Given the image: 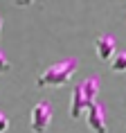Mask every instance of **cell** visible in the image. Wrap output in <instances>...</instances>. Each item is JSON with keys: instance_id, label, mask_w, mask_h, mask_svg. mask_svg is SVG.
Returning a JSON list of instances; mask_svg holds the SVG:
<instances>
[{"instance_id": "9", "label": "cell", "mask_w": 126, "mask_h": 133, "mask_svg": "<svg viewBox=\"0 0 126 133\" xmlns=\"http://www.w3.org/2000/svg\"><path fill=\"white\" fill-rule=\"evenodd\" d=\"M0 34H2V14H0Z\"/></svg>"}, {"instance_id": "7", "label": "cell", "mask_w": 126, "mask_h": 133, "mask_svg": "<svg viewBox=\"0 0 126 133\" xmlns=\"http://www.w3.org/2000/svg\"><path fill=\"white\" fill-rule=\"evenodd\" d=\"M7 129H9V117H7L2 111H0V133H5Z\"/></svg>"}, {"instance_id": "5", "label": "cell", "mask_w": 126, "mask_h": 133, "mask_svg": "<svg viewBox=\"0 0 126 133\" xmlns=\"http://www.w3.org/2000/svg\"><path fill=\"white\" fill-rule=\"evenodd\" d=\"M86 122H88V126H90L95 133H106L108 129H106V113H104V106L99 104V102H95V104L86 111Z\"/></svg>"}, {"instance_id": "1", "label": "cell", "mask_w": 126, "mask_h": 133, "mask_svg": "<svg viewBox=\"0 0 126 133\" xmlns=\"http://www.w3.org/2000/svg\"><path fill=\"white\" fill-rule=\"evenodd\" d=\"M77 68H79V61L74 59V56H72V59H63V61L52 63L50 68H45V70L38 75V79H36V88H47V86L59 88V86L70 84V79L74 77Z\"/></svg>"}, {"instance_id": "3", "label": "cell", "mask_w": 126, "mask_h": 133, "mask_svg": "<svg viewBox=\"0 0 126 133\" xmlns=\"http://www.w3.org/2000/svg\"><path fill=\"white\" fill-rule=\"evenodd\" d=\"M52 117H54V108L47 99H43L38 104H34L32 108V115H29V126L34 133H45L47 126L52 124Z\"/></svg>"}, {"instance_id": "4", "label": "cell", "mask_w": 126, "mask_h": 133, "mask_svg": "<svg viewBox=\"0 0 126 133\" xmlns=\"http://www.w3.org/2000/svg\"><path fill=\"white\" fill-rule=\"evenodd\" d=\"M95 52H97L99 61H110L117 54V43L110 34H99L97 41H95Z\"/></svg>"}, {"instance_id": "6", "label": "cell", "mask_w": 126, "mask_h": 133, "mask_svg": "<svg viewBox=\"0 0 126 133\" xmlns=\"http://www.w3.org/2000/svg\"><path fill=\"white\" fill-rule=\"evenodd\" d=\"M110 70L117 72V75L126 72V50H124V52H117V54L110 59Z\"/></svg>"}, {"instance_id": "8", "label": "cell", "mask_w": 126, "mask_h": 133, "mask_svg": "<svg viewBox=\"0 0 126 133\" xmlns=\"http://www.w3.org/2000/svg\"><path fill=\"white\" fill-rule=\"evenodd\" d=\"M9 70V61H7V56L0 52V72H7Z\"/></svg>"}, {"instance_id": "2", "label": "cell", "mask_w": 126, "mask_h": 133, "mask_svg": "<svg viewBox=\"0 0 126 133\" xmlns=\"http://www.w3.org/2000/svg\"><path fill=\"white\" fill-rule=\"evenodd\" d=\"M99 95V77H88L83 81H79L72 88V99H70V117L79 119L81 113L88 111Z\"/></svg>"}]
</instances>
